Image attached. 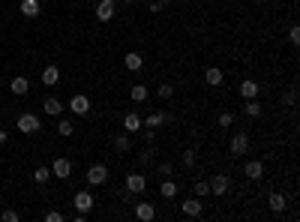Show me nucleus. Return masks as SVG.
I'll use <instances>...</instances> for the list:
<instances>
[{
  "mask_svg": "<svg viewBox=\"0 0 300 222\" xmlns=\"http://www.w3.org/2000/svg\"><path fill=\"white\" fill-rule=\"evenodd\" d=\"M123 189L129 192V195H141V192L147 189V177L141 171H129L126 180H123Z\"/></svg>",
  "mask_w": 300,
  "mask_h": 222,
  "instance_id": "nucleus-1",
  "label": "nucleus"
},
{
  "mask_svg": "<svg viewBox=\"0 0 300 222\" xmlns=\"http://www.w3.org/2000/svg\"><path fill=\"white\" fill-rule=\"evenodd\" d=\"M69 111L75 114V117H87L90 114V96H84V93H75L72 99H69V105H66Z\"/></svg>",
  "mask_w": 300,
  "mask_h": 222,
  "instance_id": "nucleus-2",
  "label": "nucleus"
},
{
  "mask_svg": "<svg viewBox=\"0 0 300 222\" xmlns=\"http://www.w3.org/2000/svg\"><path fill=\"white\" fill-rule=\"evenodd\" d=\"M39 129H42V120H39L36 114H30V111L18 114V132H24V135H34V132H39Z\"/></svg>",
  "mask_w": 300,
  "mask_h": 222,
  "instance_id": "nucleus-3",
  "label": "nucleus"
},
{
  "mask_svg": "<svg viewBox=\"0 0 300 222\" xmlns=\"http://www.w3.org/2000/svg\"><path fill=\"white\" fill-rule=\"evenodd\" d=\"M84 177H87V183H90V186H102V183H108V165H102V162L90 165Z\"/></svg>",
  "mask_w": 300,
  "mask_h": 222,
  "instance_id": "nucleus-4",
  "label": "nucleus"
},
{
  "mask_svg": "<svg viewBox=\"0 0 300 222\" xmlns=\"http://www.w3.org/2000/svg\"><path fill=\"white\" fill-rule=\"evenodd\" d=\"M228 150H231V156H243L249 150V135L246 132H234L231 141H228Z\"/></svg>",
  "mask_w": 300,
  "mask_h": 222,
  "instance_id": "nucleus-5",
  "label": "nucleus"
},
{
  "mask_svg": "<svg viewBox=\"0 0 300 222\" xmlns=\"http://www.w3.org/2000/svg\"><path fill=\"white\" fill-rule=\"evenodd\" d=\"M72 204H75V210H81V213H90V210H93V204H96V198L90 195V189H81V192H75Z\"/></svg>",
  "mask_w": 300,
  "mask_h": 222,
  "instance_id": "nucleus-6",
  "label": "nucleus"
},
{
  "mask_svg": "<svg viewBox=\"0 0 300 222\" xmlns=\"http://www.w3.org/2000/svg\"><path fill=\"white\" fill-rule=\"evenodd\" d=\"M51 177H60V180H69L72 177V162L66 156H57L51 162Z\"/></svg>",
  "mask_w": 300,
  "mask_h": 222,
  "instance_id": "nucleus-7",
  "label": "nucleus"
},
{
  "mask_svg": "<svg viewBox=\"0 0 300 222\" xmlns=\"http://www.w3.org/2000/svg\"><path fill=\"white\" fill-rule=\"evenodd\" d=\"M243 174L249 177V180H264V162L261 159H246V165H243Z\"/></svg>",
  "mask_w": 300,
  "mask_h": 222,
  "instance_id": "nucleus-8",
  "label": "nucleus"
},
{
  "mask_svg": "<svg viewBox=\"0 0 300 222\" xmlns=\"http://www.w3.org/2000/svg\"><path fill=\"white\" fill-rule=\"evenodd\" d=\"M123 129H126L129 135H138V132L144 129V117H141L138 111H126V114H123Z\"/></svg>",
  "mask_w": 300,
  "mask_h": 222,
  "instance_id": "nucleus-9",
  "label": "nucleus"
},
{
  "mask_svg": "<svg viewBox=\"0 0 300 222\" xmlns=\"http://www.w3.org/2000/svg\"><path fill=\"white\" fill-rule=\"evenodd\" d=\"M207 183H210V195H225V192L231 189V180H228V174H213Z\"/></svg>",
  "mask_w": 300,
  "mask_h": 222,
  "instance_id": "nucleus-10",
  "label": "nucleus"
},
{
  "mask_svg": "<svg viewBox=\"0 0 300 222\" xmlns=\"http://www.w3.org/2000/svg\"><path fill=\"white\" fill-rule=\"evenodd\" d=\"M135 219L153 222V219H156V207H153L150 201H138V204H135Z\"/></svg>",
  "mask_w": 300,
  "mask_h": 222,
  "instance_id": "nucleus-11",
  "label": "nucleus"
},
{
  "mask_svg": "<svg viewBox=\"0 0 300 222\" xmlns=\"http://www.w3.org/2000/svg\"><path fill=\"white\" fill-rule=\"evenodd\" d=\"M180 210H183V216H189V219H198L201 213H204V204H201L198 198H186V201L180 204Z\"/></svg>",
  "mask_w": 300,
  "mask_h": 222,
  "instance_id": "nucleus-12",
  "label": "nucleus"
},
{
  "mask_svg": "<svg viewBox=\"0 0 300 222\" xmlns=\"http://www.w3.org/2000/svg\"><path fill=\"white\" fill-rule=\"evenodd\" d=\"M114 12H117V3H114V0H99V3H96V18H99V21H111Z\"/></svg>",
  "mask_w": 300,
  "mask_h": 222,
  "instance_id": "nucleus-13",
  "label": "nucleus"
},
{
  "mask_svg": "<svg viewBox=\"0 0 300 222\" xmlns=\"http://www.w3.org/2000/svg\"><path fill=\"white\" fill-rule=\"evenodd\" d=\"M18 12H21L24 18H36V15L42 12V3H39V0H18Z\"/></svg>",
  "mask_w": 300,
  "mask_h": 222,
  "instance_id": "nucleus-14",
  "label": "nucleus"
},
{
  "mask_svg": "<svg viewBox=\"0 0 300 222\" xmlns=\"http://www.w3.org/2000/svg\"><path fill=\"white\" fill-rule=\"evenodd\" d=\"M63 108H66V105H63L57 96H48V99L42 102V111H45V114H51V117H60V114H63Z\"/></svg>",
  "mask_w": 300,
  "mask_h": 222,
  "instance_id": "nucleus-15",
  "label": "nucleus"
},
{
  "mask_svg": "<svg viewBox=\"0 0 300 222\" xmlns=\"http://www.w3.org/2000/svg\"><path fill=\"white\" fill-rule=\"evenodd\" d=\"M168 120H171V117H168V114H162V111H150V114L144 117V126H147V129H162Z\"/></svg>",
  "mask_w": 300,
  "mask_h": 222,
  "instance_id": "nucleus-16",
  "label": "nucleus"
},
{
  "mask_svg": "<svg viewBox=\"0 0 300 222\" xmlns=\"http://www.w3.org/2000/svg\"><path fill=\"white\" fill-rule=\"evenodd\" d=\"M42 84H45V87L60 84V69H57V66H45V69H42Z\"/></svg>",
  "mask_w": 300,
  "mask_h": 222,
  "instance_id": "nucleus-17",
  "label": "nucleus"
},
{
  "mask_svg": "<svg viewBox=\"0 0 300 222\" xmlns=\"http://www.w3.org/2000/svg\"><path fill=\"white\" fill-rule=\"evenodd\" d=\"M111 144H114V150H117V153H129V150H132V138H129V132L114 135V141H111Z\"/></svg>",
  "mask_w": 300,
  "mask_h": 222,
  "instance_id": "nucleus-18",
  "label": "nucleus"
},
{
  "mask_svg": "<svg viewBox=\"0 0 300 222\" xmlns=\"http://www.w3.org/2000/svg\"><path fill=\"white\" fill-rule=\"evenodd\" d=\"M267 204H270V210H273V213H282V210L288 207V198H285L282 192H270V198H267Z\"/></svg>",
  "mask_w": 300,
  "mask_h": 222,
  "instance_id": "nucleus-19",
  "label": "nucleus"
},
{
  "mask_svg": "<svg viewBox=\"0 0 300 222\" xmlns=\"http://www.w3.org/2000/svg\"><path fill=\"white\" fill-rule=\"evenodd\" d=\"M9 90H12L15 96H24L27 90H30V81H27L24 75H15V78L9 81Z\"/></svg>",
  "mask_w": 300,
  "mask_h": 222,
  "instance_id": "nucleus-20",
  "label": "nucleus"
},
{
  "mask_svg": "<svg viewBox=\"0 0 300 222\" xmlns=\"http://www.w3.org/2000/svg\"><path fill=\"white\" fill-rule=\"evenodd\" d=\"M222 78H225V75H222V69H219V66H207L204 81H207L210 87H219V84H222Z\"/></svg>",
  "mask_w": 300,
  "mask_h": 222,
  "instance_id": "nucleus-21",
  "label": "nucleus"
},
{
  "mask_svg": "<svg viewBox=\"0 0 300 222\" xmlns=\"http://www.w3.org/2000/svg\"><path fill=\"white\" fill-rule=\"evenodd\" d=\"M243 114H246V117H261V114H264V105H261L258 99H246V102H243Z\"/></svg>",
  "mask_w": 300,
  "mask_h": 222,
  "instance_id": "nucleus-22",
  "label": "nucleus"
},
{
  "mask_svg": "<svg viewBox=\"0 0 300 222\" xmlns=\"http://www.w3.org/2000/svg\"><path fill=\"white\" fill-rule=\"evenodd\" d=\"M123 66H126L129 72H138V69L144 66V57H141L138 51H129V54H123Z\"/></svg>",
  "mask_w": 300,
  "mask_h": 222,
  "instance_id": "nucleus-23",
  "label": "nucleus"
},
{
  "mask_svg": "<svg viewBox=\"0 0 300 222\" xmlns=\"http://www.w3.org/2000/svg\"><path fill=\"white\" fill-rule=\"evenodd\" d=\"M258 93H261L258 81H243V84H240V96H243V99H258Z\"/></svg>",
  "mask_w": 300,
  "mask_h": 222,
  "instance_id": "nucleus-24",
  "label": "nucleus"
},
{
  "mask_svg": "<svg viewBox=\"0 0 300 222\" xmlns=\"http://www.w3.org/2000/svg\"><path fill=\"white\" fill-rule=\"evenodd\" d=\"M147 96H150V90H147L144 84H135L132 90H129V99H132L135 105H141V102H147Z\"/></svg>",
  "mask_w": 300,
  "mask_h": 222,
  "instance_id": "nucleus-25",
  "label": "nucleus"
},
{
  "mask_svg": "<svg viewBox=\"0 0 300 222\" xmlns=\"http://www.w3.org/2000/svg\"><path fill=\"white\" fill-rule=\"evenodd\" d=\"M159 192H162V198H177V183H174V180H168V177H162Z\"/></svg>",
  "mask_w": 300,
  "mask_h": 222,
  "instance_id": "nucleus-26",
  "label": "nucleus"
},
{
  "mask_svg": "<svg viewBox=\"0 0 300 222\" xmlns=\"http://www.w3.org/2000/svg\"><path fill=\"white\" fill-rule=\"evenodd\" d=\"M138 162H141V165H153V162H156V150H153V144H147V147L138 153Z\"/></svg>",
  "mask_w": 300,
  "mask_h": 222,
  "instance_id": "nucleus-27",
  "label": "nucleus"
},
{
  "mask_svg": "<svg viewBox=\"0 0 300 222\" xmlns=\"http://www.w3.org/2000/svg\"><path fill=\"white\" fill-rule=\"evenodd\" d=\"M34 180L39 183V186H45V183L51 180V168H45V165H39V168L34 171Z\"/></svg>",
  "mask_w": 300,
  "mask_h": 222,
  "instance_id": "nucleus-28",
  "label": "nucleus"
},
{
  "mask_svg": "<svg viewBox=\"0 0 300 222\" xmlns=\"http://www.w3.org/2000/svg\"><path fill=\"white\" fill-rule=\"evenodd\" d=\"M156 96H159L162 102H168V99L174 96V84H168V81H159V87H156Z\"/></svg>",
  "mask_w": 300,
  "mask_h": 222,
  "instance_id": "nucleus-29",
  "label": "nucleus"
},
{
  "mask_svg": "<svg viewBox=\"0 0 300 222\" xmlns=\"http://www.w3.org/2000/svg\"><path fill=\"white\" fill-rule=\"evenodd\" d=\"M57 135H63V138H69V135H72V132H75V126H72V120H66V117H60V120H57Z\"/></svg>",
  "mask_w": 300,
  "mask_h": 222,
  "instance_id": "nucleus-30",
  "label": "nucleus"
},
{
  "mask_svg": "<svg viewBox=\"0 0 300 222\" xmlns=\"http://www.w3.org/2000/svg\"><path fill=\"white\" fill-rule=\"evenodd\" d=\"M192 192H195V198H207V195H210V183H207V180H195Z\"/></svg>",
  "mask_w": 300,
  "mask_h": 222,
  "instance_id": "nucleus-31",
  "label": "nucleus"
},
{
  "mask_svg": "<svg viewBox=\"0 0 300 222\" xmlns=\"http://www.w3.org/2000/svg\"><path fill=\"white\" fill-rule=\"evenodd\" d=\"M195 153H198L195 147H186V150H183V156H180V159H183V165H186V168H192V165H195V159H198Z\"/></svg>",
  "mask_w": 300,
  "mask_h": 222,
  "instance_id": "nucleus-32",
  "label": "nucleus"
},
{
  "mask_svg": "<svg viewBox=\"0 0 300 222\" xmlns=\"http://www.w3.org/2000/svg\"><path fill=\"white\" fill-rule=\"evenodd\" d=\"M216 123H219L222 129H231L234 126V114H231V111H222V114L216 117Z\"/></svg>",
  "mask_w": 300,
  "mask_h": 222,
  "instance_id": "nucleus-33",
  "label": "nucleus"
},
{
  "mask_svg": "<svg viewBox=\"0 0 300 222\" xmlns=\"http://www.w3.org/2000/svg\"><path fill=\"white\" fill-rule=\"evenodd\" d=\"M294 102H297V90H285L279 96V105H294Z\"/></svg>",
  "mask_w": 300,
  "mask_h": 222,
  "instance_id": "nucleus-34",
  "label": "nucleus"
},
{
  "mask_svg": "<svg viewBox=\"0 0 300 222\" xmlns=\"http://www.w3.org/2000/svg\"><path fill=\"white\" fill-rule=\"evenodd\" d=\"M156 171H159V177H171V174H174V165H171V162H159Z\"/></svg>",
  "mask_w": 300,
  "mask_h": 222,
  "instance_id": "nucleus-35",
  "label": "nucleus"
},
{
  "mask_svg": "<svg viewBox=\"0 0 300 222\" xmlns=\"http://www.w3.org/2000/svg\"><path fill=\"white\" fill-rule=\"evenodd\" d=\"M63 219H66V216H63L60 210H48V213H45V222H63Z\"/></svg>",
  "mask_w": 300,
  "mask_h": 222,
  "instance_id": "nucleus-36",
  "label": "nucleus"
},
{
  "mask_svg": "<svg viewBox=\"0 0 300 222\" xmlns=\"http://www.w3.org/2000/svg\"><path fill=\"white\" fill-rule=\"evenodd\" d=\"M288 42H291V45H300V27H297V24L288 30Z\"/></svg>",
  "mask_w": 300,
  "mask_h": 222,
  "instance_id": "nucleus-37",
  "label": "nucleus"
},
{
  "mask_svg": "<svg viewBox=\"0 0 300 222\" xmlns=\"http://www.w3.org/2000/svg\"><path fill=\"white\" fill-rule=\"evenodd\" d=\"M0 219H3V222H18V210H3V213H0Z\"/></svg>",
  "mask_w": 300,
  "mask_h": 222,
  "instance_id": "nucleus-38",
  "label": "nucleus"
},
{
  "mask_svg": "<svg viewBox=\"0 0 300 222\" xmlns=\"http://www.w3.org/2000/svg\"><path fill=\"white\" fill-rule=\"evenodd\" d=\"M144 132V141L147 144H156V129H141Z\"/></svg>",
  "mask_w": 300,
  "mask_h": 222,
  "instance_id": "nucleus-39",
  "label": "nucleus"
},
{
  "mask_svg": "<svg viewBox=\"0 0 300 222\" xmlns=\"http://www.w3.org/2000/svg\"><path fill=\"white\" fill-rule=\"evenodd\" d=\"M6 138H9V132H6V129H0V144H6Z\"/></svg>",
  "mask_w": 300,
  "mask_h": 222,
  "instance_id": "nucleus-40",
  "label": "nucleus"
},
{
  "mask_svg": "<svg viewBox=\"0 0 300 222\" xmlns=\"http://www.w3.org/2000/svg\"><path fill=\"white\" fill-rule=\"evenodd\" d=\"M117 3H123V6H132L135 0H117Z\"/></svg>",
  "mask_w": 300,
  "mask_h": 222,
  "instance_id": "nucleus-41",
  "label": "nucleus"
},
{
  "mask_svg": "<svg viewBox=\"0 0 300 222\" xmlns=\"http://www.w3.org/2000/svg\"><path fill=\"white\" fill-rule=\"evenodd\" d=\"M156 3H159V6H168V3H171V0H156Z\"/></svg>",
  "mask_w": 300,
  "mask_h": 222,
  "instance_id": "nucleus-42",
  "label": "nucleus"
}]
</instances>
